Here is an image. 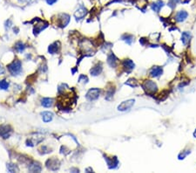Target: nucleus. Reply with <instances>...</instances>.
Masks as SVG:
<instances>
[{"label": "nucleus", "instance_id": "1", "mask_svg": "<svg viewBox=\"0 0 196 173\" xmlns=\"http://www.w3.org/2000/svg\"><path fill=\"white\" fill-rule=\"evenodd\" d=\"M7 67H8L9 72L12 75H17L18 74L21 73V70H22V63H21L20 60H15L10 64H9L7 66Z\"/></svg>", "mask_w": 196, "mask_h": 173}, {"label": "nucleus", "instance_id": "2", "mask_svg": "<svg viewBox=\"0 0 196 173\" xmlns=\"http://www.w3.org/2000/svg\"><path fill=\"white\" fill-rule=\"evenodd\" d=\"M142 87H143L144 90L146 91V93L147 94H149V95H154L158 90V88H157L156 83H154L152 81H146L143 83Z\"/></svg>", "mask_w": 196, "mask_h": 173}, {"label": "nucleus", "instance_id": "3", "mask_svg": "<svg viewBox=\"0 0 196 173\" xmlns=\"http://www.w3.org/2000/svg\"><path fill=\"white\" fill-rule=\"evenodd\" d=\"M135 101L133 99H130L125 102H122L119 106H118V110L119 111H126V110H129L133 105H134Z\"/></svg>", "mask_w": 196, "mask_h": 173}, {"label": "nucleus", "instance_id": "4", "mask_svg": "<svg viewBox=\"0 0 196 173\" xmlns=\"http://www.w3.org/2000/svg\"><path fill=\"white\" fill-rule=\"evenodd\" d=\"M99 93L100 91L99 88H91L86 93L85 97L88 101H95L99 97Z\"/></svg>", "mask_w": 196, "mask_h": 173}, {"label": "nucleus", "instance_id": "5", "mask_svg": "<svg viewBox=\"0 0 196 173\" xmlns=\"http://www.w3.org/2000/svg\"><path fill=\"white\" fill-rule=\"evenodd\" d=\"M12 133V129L9 125H2L0 126V137L6 139Z\"/></svg>", "mask_w": 196, "mask_h": 173}, {"label": "nucleus", "instance_id": "6", "mask_svg": "<svg viewBox=\"0 0 196 173\" xmlns=\"http://www.w3.org/2000/svg\"><path fill=\"white\" fill-rule=\"evenodd\" d=\"M46 165H47V168L51 170V171H57L59 167V162L57 158H51V159H49L47 162H46Z\"/></svg>", "mask_w": 196, "mask_h": 173}, {"label": "nucleus", "instance_id": "7", "mask_svg": "<svg viewBox=\"0 0 196 173\" xmlns=\"http://www.w3.org/2000/svg\"><path fill=\"white\" fill-rule=\"evenodd\" d=\"M86 13H87V10H86L85 7L80 6V7L75 11L74 16H75V18H76L77 19H81V18H83L86 15Z\"/></svg>", "mask_w": 196, "mask_h": 173}, {"label": "nucleus", "instance_id": "8", "mask_svg": "<svg viewBox=\"0 0 196 173\" xmlns=\"http://www.w3.org/2000/svg\"><path fill=\"white\" fill-rule=\"evenodd\" d=\"M188 16V13L186 11H180L179 12H177L175 19L177 22H183L187 19Z\"/></svg>", "mask_w": 196, "mask_h": 173}, {"label": "nucleus", "instance_id": "9", "mask_svg": "<svg viewBox=\"0 0 196 173\" xmlns=\"http://www.w3.org/2000/svg\"><path fill=\"white\" fill-rule=\"evenodd\" d=\"M163 73V69L161 67H154L150 70V75L152 77H159Z\"/></svg>", "mask_w": 196, "mask_h": 173}, {"label": "nucleus", "instance_id": "10", "mask_svg": "<svg viewBox=\"0 0 196 173\" xmlns=\"http://www.w3.org/2000/svg\"><path fill=\"white\" fill-rule=\"evenodd\" d=\"M59 21H60L59 25H60L61 27L66 26V25H68L69 21H70V17H69V15H67V14H61V15L59 16Z\"/></svg>", "mask_w": 196, "mask_h": 173}, {"label": "nucleus", "instance_id": "11", "mask_svg": "<svg viewBox=\"0 0 196 173\" xmlns=\"http://www.w3.org/2000/svg\"><path fill=\"white\" fill-rule=\"evenodd\" d=\"M59 48H60V43L59 42H54L49 46L48 52L51 54H55L59 51Z\"/></svg>", "mask_w": 196, "mask_h": 173}, {"label": "nucleus", "instance_id": "12", "mask_svg": "<svg viewBox=\"0 0 196 173\" xmlns=\"http://www.w3.org/2000/svg\"><path fill=\"white\" fill-rule=\"evenodd\" d=\"M42 170V167L39 163L38 162H32L29 166V171L31 172H39Z\"/></svg>", "mask_w": 196, "mask_h": 173}, {"label": "nucleus", "instance_id": "13", "mask_svg": "<svg viewBox=\"0 0 196 173\" xmlns=\"http://www.w3.org/2000/svg\"><path fill=\"white\" fill-rule=\"evenodd\" d=\"M123 67L126 69V71L130 72L134 68V63L131 60H126L123 61Z\"/></svg>", "mask_w": 196, "mask_h": 173}, {"label": "nucleus", "instance_id": "14", "mask_svg": "<svg viewBox=\"0 0 196 173\" xmlns=\"http://www.w3.org/2000/svg\"><path fill=\"white\" fill-rule=\"evenodd\" d=\"M107 62H108L110 67H115L117 66V63H118V59L116 58V56L113 53H111L107 58Z\"/></svg>", "mask_w": 196, "mask_h": 173}, {"label": "nucleus", "instance_id": "15", "mask_svg": "<svg viewBox=\"0 0 196 173\" xmlns=\"http://www.w3.org/2000/svg\"><path fill=\"white\" fill-rule=\"evenodd\" d=\"M41 116H42V119L44 123H49L53 118V114L49 111H44L43 113H41Z\"/></svg>", "mask_w": 196, "mask_h": 173}, {"label": "nucleus", "instance_id": "16", "mask_svg": "<svg viewBox=\"0 0 196 173\" xmlns=\"http://www.w3.org/2000/svg\"><path fill=\"white\" fill-rule=\"evenodd\" d=\"M91 74L93 75V76H96V75H99L101 72H102V66L101 64H97L95 67H93L92 69H91Z\"/></svg>", "mask_w": 196, "mask_h": 173}, {"label": "nucleus", "instance_id": "17", "mask_svg": "<svg viewBox=\"0 0 196 173\" xmlns=\"http://www.w3.org/2000/svg\"><path fill=\"white\" fill-rule=\"evenodd\" d=\"M163 5H164L163 1L159 0V1H157V2H155V3H154V4H152V9H153L155 12H159V11H161V9L163 7Z\"/></svg>", "mask_w": 196, "mask_h": 173}, {"label": "nucleus", "instance_id": "18", "mask_svg": "<svg viewBox=\"0 0 196 173\" xmlns=\"http://www.w3.org/2000/svg\"><path fill=\"white\" fill-rule=\"evenodd\" d=\"M190 39H191V33L189 32H185L182 33V35H181V41H182L183 45H185V46L188 45V43L189 42Z\"/></svg>", "mask_w": 196, "mask_h": 173}, {"label": "nucleus", "instance_id": "19", "mask_svg": "<svg viewBox=\"0 0 196 173\" xmlns=\"http://www.w3.org/2000/svg\"><path fill=\"white\" fill-rule=\"evenodd\" d=\"M53 104V99L51 98H44L42 100V105L44 108H50Z\"/></svg>", "mask_w": 196, "mask_h": 173}, {"label": "nucleus", "instance_id": "20", "mask_svg": "<svg viewBox=\"0 0 196 173\" xmlns=\"http://www.w3.org/2000/svg\"><path fill=\"white\" fill-rule=\"evenodd\" d=\"M126 85H128V86H130V87H132V88H135V87H137L138 85H139V83H138V81L135 80V79H129L126 82Z\"/></svg>", "mask_w": 196, "mask_h": 173}, {"label": "nucleus", "instance_id": "21", "mask_svg": "<svg viewBox=\"0 0 196 173\" xmlns=\"http://www.w3.org/2000/svg\"><path fill=\"white\" fill-rule=\"evenodd\" d=\"M15 48H16V50H17L18 53H22V52H24L25 46H24V43H22V42H17V43L16 44Z\"/></svg>", "mask_w": 196, "mask_h": 173}, {"label": "nucleus", "instance_id": "22", "mask_svg": "<svg viewBox=\"0 0 196 173\" xmlns=\"http://www.w3.org/2000/svg\"><path fill=\"white\" fill-rule=\"evenodd\" d=\"M7 170H8L9 172H15L18 171L17 166L15 165H12V164H8L7 165Z\"/></svg>", "mask_w": 196, "mask_h": 173}, {"label": "nucleus", "instance_id": "23", "mask_svg": "<svg viewBox=\"0 0 196 173\" xmlns=\"http://www.w3.org/2000/svg\"><path fill=\"white\" fill-rule=\"evenodd\" d=\"M123 39L128 44V45H131L132 44V42L133 41V37L132 36V35H128V34H126V35H125L124 37H123Z\"/></svg>", "mask_w": 196, "mask_h": 173}, {"label": "nucleus", "instance_id": "24", "mask_svg": "<svg viewBox=\"0 0 196 173\" xmlns=\"http://www.w3.org/2000/svg\"><path fill=\"white\" fill-rule=\"evenodd\" d=\"M8 88H9V82H7L5 80L0 81V88H1V89L6 90Z\"/></svg>", "mask_w": 196, "mask_h": 173}, {"label": "nucleus", "instance_id": "25", "mask_svg": "<svg viewBox=\"0 0 196 173\" xmlns=\"http://www.w3.org/2000/svg\"><path fill=\"white\" fill-rule=\"evenodd\" d=\"M190 153V151H187V152H185V151H183L182 153H181L180 155H179V159H184L185 158V157L186 156H188V154Z\"/></svg>", "mask_w": 196, "mask_h": 173}, {"label": "nucleus", "instance_id": "26", "mask_svg": "<svg viewBox=\"0 0 196 173\" xmlns=\"http://www.w3.org/2000/svg\"><path fill=\"white\" fill-rule=\"evenodd\" d=\"M181 0H169V4H175L177 3H179Z\"/></svg>", "mask_w": 196, "mask_h": 173}, {"label": "nucleus", "instance_id": "27", "mask_svg": "<svg viewBox=\"0 0 196 173\" xmlns=\"http://www.w3.org/2000/svg\"><path fill=\"white\" fill-rule=\"evenodd\" d=\"M46 2H47L48 4H53L54 3L57 2V0H46Z\"/></svg>", "mask_w": 196, "mask_h": 173}, {"label": "nucleus", "instance_id": "28", "mask_svg": "<svg viewBox=\"0 0 196 173\" xmlns=\"http://www.w3.org/2000/svg\"><path fill=\"white\" fill-rule=\"evenodd\" d=\"M4 74V69H3V67L1 66V64H0V75H2V74Z\"/></svg>", "mask_w": 196, "mask_h": 173}, {"label": "nucleus", "instance_id": "29", "mask_svg": "<svg viewBox=\"0 0 196 173\" xmlns=\"http://www.w3.org/2000/svg\"><path fill=\"white\" fill-rule=\"evenodd\" d=\"M20 3H24V2H28V1H30V0H18Z\"/></svg>", "mask_w": 196, "mask_h": 173}, {"label": "nucleus", "instance_id": "30", "mask_svg": "<svg viewBox=\"0 0 196 173\" xmlns=\"http://www.w3.org/2000/svg\"><path fill=\"white\" fill-rule=\"evenodd\" d=\"M194 137L196 138V130H195V133H194Z\"/></svg>", "mask_w": 196, "mask_h": 173}]
</instances>
